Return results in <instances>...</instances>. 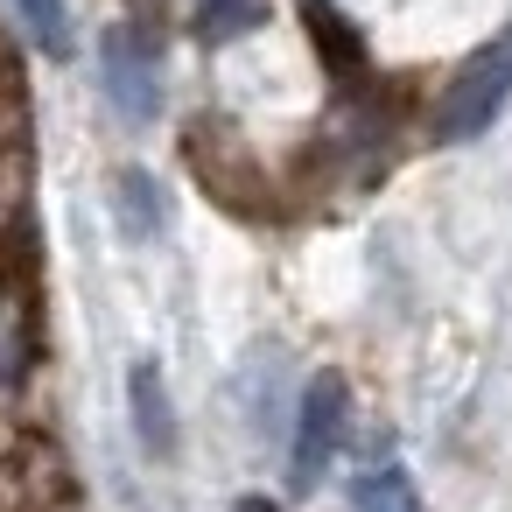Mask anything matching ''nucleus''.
<instances>
[{"label": "nucleus", "instance_id": "f257e3e1", "mask_svg": "<svg viewBox=\"0 0 512 512\" xmlns=\"http://www.w3.org/2000/svg\"><path fill=\"white\" fill-rule=\"evenodd\" d=\"M512 99V29L491 36L470 64H456L449 92H442V141H477L491 134V120Z\"/></svg>", "mask_w": 512, "mask_h": 512}, {"label": "nucleus", "instance_id": "f03ea898", "mask_svg": "<svg viewBox=\"0 0 512 512\" xmlns=\"http://www.w3.org/2000/svg\"><path fill=\"white\" fill-rule=\"evenodd\" d=\"M337 442H344V379L337 372H323V379H309V393H302V414H295V491H309L323 470H330V456H337Z\"/></svg>", "mask_w": 512, "mask_h": 512}, {"label": "nucleus", "instance_id": "7ed1b4c3", "mask_svg": "<svg viewBox=\"0 0 512 512\" xmlns=\"http://www.w3.org/2000/svg\"><path fill=\"white\" fill-rule=\"evenodd\" d=\"M106 99L127 120H155V50L141 29H106Z\"/></svg>", "mask_w": 512, "mask_h": 512}, {"label": "nucleus", "instance_id": "20e7f679", "mask_svg": "<svg viewBox=\"0 0 512 512\" xmlns=\"http://www.w3.org/2000/svg\"><path fill=\"white\" fill-rule=\"evenodd\" d=\"M127 393H134V435H141V449H148V456H169V449H176V414H169L162 372H155V365H134Z\"/></svg>", "mask_w": 512, "mask_h": 512}, {"label": "nucleus", "instance_id": "39448f33", "mask_svg": "<svg viewBox=\"0 0 512 512\" xmlns=\"http://www.w3.org/2000/svg\"><path fill=\"white\" fill-rule=\"evenodd\" d=\"M351 512H421L414 477H407L400 463H372V470L351 484Z\"/></svg>", "mask_w": 512, "mask_h": 512}, {"label": "nucleus", "instance_id": "423d86ee", "mask_svg": "<svg viewBox=\"0 0 512 512\" xmlns=\"http://www.w3.org/2000/svg\"><path fill=\"white\" fill-rule=\"evenodd\" d=\"M260 22H267V0H204V8H197V36H204L211 50L253 36Z\"/></svg>", "mask_w": 512, "mask_h": 512}, {"label": "nucleus", "instance_id": "0eeeda50", "mask_svg": "<svg viewBox=\"0 0 512 512\" xmlns=\"http://www.w3.org/2000/svg\"><path fill=\"white\" fill-rule=\"evenodd\" d=\"M113 204H120V218H127L134 239H155V232H162V197H155V183H148L141 169H127V176L113 183Z\"/></svg>", "mask_w": 512, "mask_h": 512}, {"label": "nucleus", "instance_id": "6e6552de", "mask_svg": "<svg viewBox=\"0 0 512 512\" xmlns=\"http://www.w3.org/2000/svg\"><path fill=\"white\" fill-rule=\"evenodd\" d=\"M29 372V309L22 295H0V386H22Z\"/></svg>", "mask_w": 512, "mask_h": 512}, {"label": "nucleus", "instance_id": "1a4fd4ad", "mask_svg": "<svg viewBox=\"0 0 512 512\" xmlns=\"http://www.w3.org/2000/svg\"><path fill=\"white\" fill-rule=\"evenodd\" d=\"M15 8H22L29 36L43 43V57H71V8L64 0H15Z\"/></svg>", "mask_w": 512, "mask_h": 512}, {"label": "nucleus", "instance_id": "9d476101", "mask_svg": "<svg viewBox=\"0 0 512 512\" xmlns=\"http://www.w3.org/2000/svg\"><path fill=\"white\" fill-rule=\"evenodd\" d=\"M232 512H281V505H274V498H239Z\"/></svg>", "mask_w": 512, "mask_h": 512}]
</instances>
